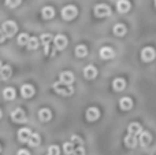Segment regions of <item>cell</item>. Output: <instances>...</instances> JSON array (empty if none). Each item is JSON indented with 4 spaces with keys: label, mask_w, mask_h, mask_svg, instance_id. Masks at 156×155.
<instances>
[{
    "label": "cell",
    "mask_w": 156,
    "mask_h": 155,
    "mask_svg": "<svg viewBox=\"0 0 156 155\" xmlns=\"http://www.w3.org/2000/svg\"><path fill=\"white\" fill-rule=\"evenodd\" d=\"M21 4V0H5V5L8 8H15Z\"/></svg>",
    "instance_id": "cell-31"
},
{
    "label": "cell",
    "mask_w": 156,
    "mask_h": 155,
    "mask_svg": "<svg viewBox=\"0 0 156 155\" xmlns=\"http://www.w3.org/2000/svg\"><path fill=\"white\" fill-rule=\"evenodd\" d=\"M74 74L71 73V71H62V73L59 74V81L62 82V84H65V85H71L74 82Z\"/></svg>",
    "instance_id": "cell-8"
},
{
    "label": "cell",
    "mask_w": 156,
    "mask_h": 155,
    "mask_svg": "<svg viewBox=\"0 0 156 155\" xmlns=\"http://www.w3.org/2000/svg\"><path fill=\"white\" fill-rule=\"evenodd\" d=\"M34 92H36L34 87L30 84H23L21 87V95H22V98H25V99L32 98V96L34 95Z\"/></svg>",
    "instance_id": "cell-10"
},
{
    "label": "cell",
    "mask_w": 156,
    "mask_h": 155,
    "mask_svg": "<svg viewBox=\"0 0 156 155\" xmlns=\"http://www.w3.org/2000/svg\"><path fill=\"white\" fill-rule=\"evenodd\" d=\"M112 33L115 36H118V37H122V36L126 34V26L123 23H116L112 29Z\"/></svg>",
    "instance_id": "cell-23"
},
{
    "label": "cell",
    "mask_w": 156,
    "mask_h": 155,
    "mask_svg": "<svg viewBox=\"0 0 156 155\" xmlns=\"http://www.w3.org/2000/svg\"><path fill=\"white\" fill-rule=\"evenodd\" d=\"M2 30L5 34V37H12L16 33V30H18V26H16V23L14 21H5L2 25Z\"/></svg>",
    "instance_id": "cell-3"
},
{
    "label": "cell",
    "mask_w": 156,
    "mask_h": 155,
    "mask_svg": "<svg viewBox=\"0 0 156 155\" xmlns=\"http://www.w3.org/2000/svg\"><path fill=\"white\" fill-rule=\"evenodd\" d=\"M30 40V36L27 34V33H21V34L18 36V44L19 45H27V43H29Z\"/></svg>",
    "instance_id": "cell-29"
},
{
    "label": "cell",
    "mask_w": 156,
    "mask_h": 155,
    "mask_svg": "<svg viewBox=\"0 0 156 155\" xmlns=\"http://www.w3.org/2000/svg\"><path fill=\"white\" fill-rule=\"evenodd\" d=\"M88 55V48L85 45H77L76 47V56L77 58H85Z\"/></svg>",
    "instance_id": "cell-28"
},
{
    "label": "cell",
    "mask_w": 156,
    "mask_h": 155,
    "mask_svg": "<svg viewBox=\"0 0 156 155\" xmlns=\"http://www.w3.org/2000/svg\"><path fill=\"white\" fill-rule=\"evenodd\" d=\"M78 14V10L76 5L70 4V5H66V7L62 8V18L65 19V21H71V19H74L77 16Z\"/></svg>",
    "instance_id": "cell-2"
},
{
    "label": "cell",
    "mask_w": 156,
    "mask_h": 155,
    "mask_svg": "<svg viewBox=\"0 0 156 155\" xmlns=\"http://www.w3.org/2000/svg\"><path fill=\"white\" fill-rule=\"evenodd\" d=\"M151 140H152L151 133H149V132H147V131L141 132V133L138 135V143H140L143 147H147V146H149Z\"/></svg>",
    "instance_id": "cell-13"
},
{
    "label": "cell",
    "mask_w": 156,
    "mask_h": 155,
    "mask_svg": "<svg viewBox=\"0 0 156 155\" xmlns=\"http://www.w3.org/2000/svg\"><path fill=\"white\" fill-rule=\"evenodd\" d=\"M0 151H2V146H0Z\"/></svg>",
    "instance_id": "cell-39"
},
{
    "label": "cell",
    "mask_w": 156,
    "mask_h": 155,
    "mask_svg": "<svg viewBox=\"0 0 156 155\" xmlns=\"http://www.w3.org/2000/svg\"><path fill=\"white\" fill-rule=\"evenodd\" d=\"M119 107H121L123 111H129L133 107V100L130 98H122L119 100Z\"/></svg>",
    "instance_id": "cell-20"
},
{
    "label": "cell",
    "mask_w": 156,
    "mask_h": 155,
    "mask_svg": "<svg viewBox=\"0 0 156 155\" xmlns=\"http://www.w3.org/2000/svg\"><path fill=\"white\" fill-rule=\"evenodd\" d=\"M15 89L14 88H11V87H8V88H5L4 91H3V98L5 99V100H14L15 99Z\"/></svg>",
    "instance_id": "cell-25"
},
{
    "label": "cell",
    "mask_w": 156,
    "mask_h": 155,
    "mask_svg": "<svg viewBox=\"0 0 156 155\" xmlns=\"http://www.w3.org/2000/svg\"><path fill=\"white\" fill-rule=\"evenodd\" d=\"M16 155H30V153L27 150H23V148H22V150L18 151V154H16Z\"/></svg>",
    "instance_id": "cell-35"
},
{
    "label": "cell",
    "mask_w": 156,
    "mask_h": 155,
    "mask_svg": "<svg viewBox=\"0 0 156 155\" xmlns=\"http://www.w3.org/2000/svg\"><path fill=\"white\" fill-rule=\"evenodd\" d=\"M116 10L121 14H126L130 10V2L129 0H118L116 3Z\"/></svg>",
    "instance_id": "cell-15"
},
{
    "label": "cell",
    "mask_w": 156,
    "mask_h": 155,
    "mask_svg": "<svg viewBox=\"0 0 156 155\" xmlns=\"http://www.w3.org/2000/svg\"><path fill=\"white\" fill-rule=\"evenodd\" d=\"M32 136V131L29 128H22L18 131V140L21 143H27Z\"/></svg>",
    "instance_id": "cell-11"
},
{
    "label": "cell",
    "mask_w": 156,
    "mask_h": 155,
    "mask_svg": "<svg viewBox=\"0 0 156 155\" xmlns=\"http://www.w3.org/2000/svg\"><path fill=\"white\" fill-rule=\"evenodd\" d=\"M85 117H86V120H88L89 122H93V121H96L97 118L100 117L99 109H96V107H89V109L86 110Z\"/></svg>",
    "instance_id": "cell-12"
},
{
    "label": "cell",
    "mask_w": 156,
    "mask_h": 155,
    "mask_svg": "<svg viewBox=\"0 0 156 155\" xmlns=\"http://www.w3.org/2000/svg\"><path fill=\"white\" fill-rule=\"evenodd\" d=\"M2 115H3V113H2V110H0V118H2Z\"/></svg>",
    "instance_id": "cell-37"
},
{
    "label": "cell",
    "mask_w": 156,
    "mask_h": 155,
    "mask_svg": "<svg viewBox=\"0 0 156 155\" xmlns=\"http://www.w3.org/2000/svg\"><path fill=\"white\" fill-rule=\"evenodd\" d=\"M0 69H2V62H0Z\"/></svg>",
    "instance_id": "cell-38"
},
{
    "label": "cell",
    "mask_w": 156,
    "mask_h": 155,
    "mask_svg": "<svg viewBox=\"0 0 156 155\" xmlns=\"http://www.w3.org/2000/svg\"><path fill=\"white\" fill-rule=\"evenodd\" d=\"M70 142L73 143V144H74V143H77L78 146H82V144H83L82 139H81L80 136H77V135H73V136H71V140H70Z\"/></svg>",
    "instance_id": "cell-33"
},
{
    "label": "cell",
    "mask_w": 156,
    "mask_h": 155,
    "mask_svg": "<svg viewBox=\"0 0 156 155\" xmlns=\"http://www.w3.org/2000/svg\"><path fill=\"white\" fill-rule=\"evenodd\" d=\"M155 5H156V0H155Z\"/></svg>",
    "instance_id": "cell-40"
},
{
    "label": "cell",
    "mask_w": 156,
    "mask_h": 155,
    "mask_svg": "<svg viewBox=\"0 0 156 155\" xmlns=\"http://www.w3.org/2000/svg\"><path fill=\"white\" fill-rule=\"evenodd\" d=\"M96 76H97V70L94 66L88 65L85 69H83V77H85V78L93 80V78H96Z\"/></svg>",
    "instance_id": "cell-14"
},
{
    "label": "cell",
    "mask_w": 156,
    "mask_h": 155,
    "mask_svg": "<svg viewBox=\"0 0 156 155\" xmlns=\"http://www.w3.org/2000/svg\"><path fill=\"white\" fill-rule=\"evenodd\" d=\"M52 87H54L55 92L59 93V95H62V96H70V95H73L74 93V88L71 87V85H65V84H62L60 81L55 82Z\"/></svg>",
    "instance_id": "cell-1"
},
{
    "label": "cell",
    "mask_w": 156,
    "mask_h": 155,
    "mask_svg": "<svg viewBox=\"0 0 156 155\" xmlns=\"http://www.w3.org/2000/svg\"><path fill=\"white\" fill-rule=\"evenodd\" d=\"M93 11H94V15H96L97 18H105V16H108L111 14V8L108 7L107 4H103V3L94 5Z\"/></svg>",
    "instance_id": "cell-5"
},
{
    "label": "cell",
    "mask_w": 156,
    "mask_h": 155,
    "mask_svg": "<svg viewBox=\"0 0 156 155\" xmlns=\"http://www.w3.org/2000/svg\"><path fill=\"white\" fill-rule=\"evenodd\" d=\"M69 41H67V37L63 34H58L54 37V48L55 49H59V51H63V49L67 47Z\"/></svg>",
    "instance_id": "cell-6"
},
{
    "label": "cell",
    "mask_w": 156,
    "mask_h": 155,
    "mask_svg": "<svg viewBox=\"0 0 156 155\" xmlns=\"http://www.w3.org/2000/svg\"><path fill=\"white\" fill-rule=\"evenodd\" d=\"M156 56V51L152 47H145V48L141 51V59L144 60V62H151V60H154Z\"/></svg>",
    "instance_id": "cell-7"
},
{
    "label": "cell",
    "mask_w": 156,
    "mask_h": 155,
    "mask_svg": "<svg viewBox=\"0 0 156 155\" xmlns=\"http://www.w3.org/2000/svg\"><path fill=\"white\" fill-rule=\"evenodd\" d=\"M48 155H59V147L58 146H51L48 148Z\"/></svg>",
    "instance_id": "cell-32"
},
{
    "label": "cell",
    "mask_w": 156,
    "mask_h": 155,
    "mask_svg": "<svg viewBox=\"0 0 156 155\" xmlns=\"http://www.w3.org/2000/svg\"><path fill=\"white\" fill-rule=\"evenodd\" d=\"M63 151H65L66 155H73L74 153V144L71 142H66L63 144Z\"/></svg>",
    "instance_id": "cell-30"
},
{
    "label": "cell",
    "mask_w": 156,
    "mask_h": 155,
    "mask_svg": "<svg viewBox=\"0 0 156 155\" xmlns=\"http://www.w3.org/2000/svg\"><path fill=\"white\" fill-rule=\"evenodd\" d=\"M38 44H40V41H38V38L36 37V36H33V37H30L29 43H27V49H30V51H34V49L38 48Z\"/></svg>",
    "instance_id": "cell-27"
},
{
    "label": "cell",
    "mask_w": 156,
    "mask_h": 155,
    "mask_svg": "<svg viewBox=\"0 0 156 155\" xmlns=\"http://www.w3.org/2000/svg\"><path fill=\"white\" fill-rule=\"evenodd\" d=\"M40 142H41L40 135L32 133V136H30V139H29V142H27V144H29L30 147H37V146L40 144Z\"/></svg>",
    "instance_id": "cell-26"
},
{
    "label": "cell",
    "mask_w": 156,
    "mask_h": 155,
    "mask_svg": "<svg viewBox=\"0 0 156 155\" xmlns=\"http://www.w3.org/2000/svg\"><path fill=\"white\" fill-rule=\"evenodd\" d=\"M5 38H7V37H5V34L3 33V30L0 29V43H3V41H4Z\"/></svg>",
    "instance_id": "cell-36"
},
{
    "label": "cell",
    "mask_w": 156,
    "mask_h": 155,
    "mask_svg": "<svg viewBox=\"0 0 156 155\" xmlns=\"http://www.w3.org/2000/svg\"><path fill=\"white\" fill-rule=\"evenodd\" d=\"M41 16H43L44 19H52L55 16L54 7H51V5H47V7H44L43 10H41Z\"/></svg>",
    "instance_id": "cell-18"
},
{
    "label": "cell",
    "mask_w": 156,
    "mask_h": 155,
    "mask_svg": "<svg viewBox=\"0 0 156 155\" xmlns=\"http://www.w3.org/2000/svg\"><path fill=\"white\" fill-rule=\"evenodd\" d=\"M11 73H12V70H11V67L8 65L2 66V69H0V78L2 80H8L11 77Z\"/></svg>",
    "instance_id": "cell-24"
},
{
    "label": "cell",
    "mask_w": 156,
    "mask_h": 155,
    "mask_svg": "<svg viewBox=\"0 0 156 155\" xmlns=\"http://www.w3.org/2000/svg\"><path fill=\"white\" fill-rule=\"evenodd\" d=\"M100 58L101 59H111V58H114V49L110 48V47H103L100 49Z\"/></svg>",
    "instance_id": "cell-21"
},
{
    "label": "cell",
    "mask_w": 156,
    "mask_h": 155,
    "mask_svg": "<svg viewBox=\"0 0 156 155\" xmlns=\"http://www.w3.org/2000/svg\"><path fill=\"white\" fill-rule=\"evenodd\" d=\"M40 40H41V44L44 45V54L45 55H54V52H55V49H51L49 47H51V41H52V36L51 34H48V33H44L43 36L40 37Z\"/></svg>",
    "instance_id": "cell-4"
},
{
    "label": "cell",
    "mask_w": 156,
    "mask_h": 155,
    "mask_svg": "<svg viewBox=\"0 0 156 155\" xmlns=\"http://www.w3.org/2000/svg\"><path fill=\"white\" fill-rule=\"evenodd\" d=\"M127 132H129V135H134V136H137V135H140L141 132H143V129H141L140 124L133 122L127 126Z\"/></svg>",
    "instance_id": "cell-22"
},
{
    "label": "cell",
    "mask_w": 156,
    "mask_h": 155,
    "mask_svg": "<svg viewBox=\"0 0 156 155\" xmlns=\"http://www.w3.org/2000/svg\"><path fill=\"white\" fill-rule=\"evenodd\" d=\"M11 120L16 124H21V122H25L26 120V114L22 109H15L12 113H11Z\"/></svg>",
    "instance_id": "cell-9"
},
{
    "label": "cell",
    "mask_w": 156,
    "mask_h": 155,
    "mask_svg": "<svg viewBox=\"0 0 156 155\" xmlns=\"http://www.w3.org/2000/svg\"><path fill=\"white\" fill-rule=\"evenodd\" d=\"M112 88L116 92H121V91H123L126 88V81L123 78H115L112 81Z\"/></svg>",
    "instance_id": "cell-19"
},
{
    "label": "cell",
    "mask_w": 156,
    "mask_h": 155,
    "mask_svg": "<svg viewBox=\"0 0 156 155\" xmlns=\"http://www.w3.org/2000/svg\"><path fill=\"white\" fill-rule=\"evenodd\" d=\"M73 155H85V148H83L82 146H78L77 148H74Z\"/></svg>",
    "instance_id": "cell-34"
},
{
    "label": "cell",
    "mask_w": 156,
    "mask_h": 155,
    "mask_svg": "<svg viewBox=\"0 0 156 155\" xmlns=\"http://www.w3.org/2000/svg\"><path fill=\"white\" fill-rule=\"evenodd\" d=\"M38 118H40V121H43V122H48V121L52 118L51 110L47 109V107L40 109V111H38Z\"/></svg>",
    "instance_id": "cell-16"
},
{
    "label": "cell",
    "mask_w": 156,
    "mask_h": 155,
    "mask_svg": "<svg viewBox=\"0 0 156 155\" xmlns=\"http://www.w3.org/2000/svg\"><path fill=\"white\" fill-rule=\"evenodd\" d=\"M137 143H138V139L134 135H127V136L125 137V146H126L127 148H134L136 146H137Z\"/></svg>",
    "instance_id": "cell-17"
}]
</instances>
